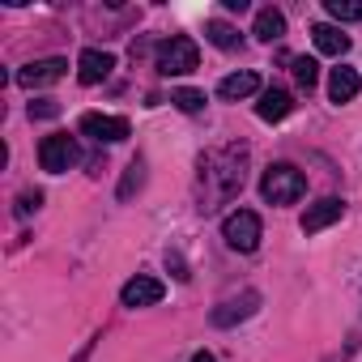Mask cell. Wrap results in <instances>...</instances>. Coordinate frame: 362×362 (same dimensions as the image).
I'll return each instance as SVG.
<instances>
[{"label": "cell", "mask_w": 362, "mask_h": 362, "mask_svg": "<svg viewBox=\"0 0 362 362\" xmlns=\"http://www.w3.org/2000/svg\"><path fill=\"white\" fill-rule=\"evenodd\" d=\"M303 192H307V175L298 166H290V162H273L264 170V179H260V197L269 205H294Z\"/></svg>", "instance_id": "6da1fadb"}, {"label": "cell", "mask_w": 362, "mask_h": 362, "mask_svg": "<svg viewBox=\"0 0 362 362\" xmlns=\"http://www.w3.org/2000/svg\"><path fill=\"white\" fill-rule=\"evenodd\" d=\"M201 64V47L188 35H170L158 43V73L162 77H184Z\"/></svg>", "instance_id": "7a4b0ae2"}, {"label": "cell", "mask_w": 362, "mask_h": 362, "mask_svg": "<svg viewBox=\"0 0 362 362\" xmlns=\"http://www.w3.org/2000/svg\"><path fill=\"white\" fill-rule=\"evenodd\" d=\"M260 214H252V209H235V214H226V222H222V239H226V247H235V252H256L260 247Z\"/></svg>", "instance_id": "3957f363"}, {"label": "cell", "mask_w": 362, "mask_h": 362, "mask_svg": "<svg viewBox=\"0 0 362 362\" xmlns=\"http://www.w3.org/2000/svg\"><path fill=\"white\" fill-rule=\"evenodd\" d=\"M77 158H81V149H77V141H73L69 132H52V136H43V145H39V166H43L47 175H64L69 166H77Z\"/></svg>", "instance_id": "277c9868"}, {"label": "cell", "mask_w": 362, "mask_h": 362, "mask_svg": "<svg viewBox=\"0 0 362 362\" xmlns=\"http://www.w3.org/2000/svg\"><path fill=\"white\" fill-rule=\"evenodd\" d=\"M81 132L86 136H94L98 145H119V141H128V119L124 115H98V111H86L81 115Z\"/></svg>", "instance_id": "5b68a950"}, {"label": "cell", "mask_w": 362, "mask_h": 362, "mask_svg": "<svg viewBox=\"0 0 362 362\" xmlns=\"http://www.w3.org/2000/svg\"><path fill=\"white\" fill-rule=\"evenodd\" d=\"M69 73V60L64 56H47V60H30L26 69H18V86L26 90H39V86H52Z\"/></svg>", "instance_id": "8992f818"}, {"label": "cell", "mask_w": 362, "mask_h": 362, "mask_svg": "<svg viewBox=\"0 0 362 362\" xmlns=\"http://www.w3.org/2000/svg\"><path fill=\"white\" fill-rule=\"evenodd\" d=\"M162 294H166V286L158 281V277H145V273H136L132 281H124V290H119V303L124 307H153V303H162Z\"/></svg>", "instance_id": "52a82bcc"}, {"label": "cell", "mask_w": 362, "mask_h": 362, "mask_svg": "<svg viewBox=\"0 0 362 362\" xmlns=\"http://www.w3.org/2000/svg\"><path fill=\"white\" fill-rule=\"evenodd\" d=\"M111 69H115V56H111V52L86 47L81 60H77V81H81V86H98V81L111 77Z\"/></svg>", "instance_id": "ba28073f"}, {"label": "cell", "mask_w": 362, "mask_h": 362, "mask_svg": "<svg viewBox=\"0 0 362 362\" xmlns=\"http://www.w3.org/2000/svg\"><path fill=\"white\" fill-rule=\"evenodd\" d=\"M341 214H345V201H337V197H324V201L307 205V214H303V235H320L324 226L341 222Z\"/></svg>", "instance_id": "9c48e42d"}, {"label": "cell", "mask_w": 362, "mask_h": 362, "mask_svg": "<svg viewBox=\"0 0 362 362\" xmlns=\"http://www.w3.org/2000/svg\"><path fill=\"white\" fill-rule=\"evenodd\" d=\"M256 307H260V294H256V290H243L239 298H226L222 307H214V324H218V328H235V324L247 320Z\"/></svg>", "instance_id": "30bf717a"}, {"label": "cell", "mask_w": 362, "mask_h": 362, "mask_svg": "<svg viewBox=\"0 0 362 362\" xmlns=\"http://www.w3.org/2000/svg\"><path fill=\"white\" fill-rule=\"evenodd\" d=\"M256 90H260V77H256L252 69H243V73H230V77H222V81H218V98H226V103L252 98Z\"/></svg>", "instance_id": "8fae6325"}, {"label": "cell", "mask_w": 362, "mask_h": 362, "mask_svg": "<svg viewBox=\"0 0 362 362\" xmlns=\"http://www.w3.org/2000/svg\"><path fill=\"white\" fill-rule=\"evenodd\" d=\"M358 90H362V77H358L354 69H345V64H341V69H332V73H328V98H332L337 107H341V103H354V98H358Z\"/></svg>", "instance_id": "7c38bea8"}, {"label": "cell", "mask_w": 362, "mask_h": 362, "mask_svg": "<svg viewBox=\"0 0 362 362\" xmlns=\"http://www.w3.org/2000/svg\"><path fill=\"white\" fill-rule=\"evenodd\" d=\"M294 111V98L286 94V90H277V86H269L264 94H260V103H256V115L264 119V124H277V119H286Z\"/></svg>", "instance_id": "4fadbf2b"}, {"label": "cell", "mask_w": 362, "mask_h": 362, "mask_svg": "<svg viewBox=\"0 0 362 362\" xmlns=\"http://www.w3.org/2000/svg\"><path fill=\"white\" fill-rule=\"evenodd\" d=\"M311 39H315V52H320V56H345V52H349V35H345L341 26H332V22H320V26L311 30Z\"/></svg>", "instance_id": "5bb4252c"}, {"label": "cell", "mask_w": 362, "mask_h": 362, "mask_svg": "<svg viewBox=\"0 0 362 362\" xmlns=\"http://www.w3.org/2000/svg\"><path fill=\"white\" fill-rule=\"evenodd\" d=\"M252 35H256L260 43H277V39L286 35V18H281L277 9H260V13H256V26H252Z\"/></svg>", "instance_id": "9a60e30c"}, {"label": "cell", "mask_w": 362, "mask_h": 362, "mask_svg": "<svg viewBox=\"0 0 362 362\" xmlns=\"http://www.w3.org/2000/svg\"><path fill=\"white\" fill-rule=\"evenodd\" d=\"M205 39L214 43V47H222V52H235L239 43H243V35L230 26V22H222V18H214V22H205Z\"/></svg>", "instance_id": "2e32d148"}, {"label": "cell", "mask_w": 362, "mask_h": 362, "mask_svg": "<svg viewBox=\"0 0 362 362\" xmlns=\"http://www.w3.org/2000/svg\"><path fill=\"white\" fill-rule=\"evenodd\" d=\"M328 18L332 22H362V0H328Z\"/></svg>", "instance_id": "e0dca14e"}, {"label": "cell", "mask_w": 362, "mask_h": 362, "mask_svg": "<svg viewBox=\"0 0 362 362\" xmlns=\"http://www.w3.org/2000/svg\"><path fill=\"white\" fill-rule=\"evenodd\" d=\"M141 184H145V162H141V158H132V162H128V170H124V184H119V201H128L132 192H141Z\"/></svg>", "instance_id": "ac0fdd59"}, {"label": "cell", "mask_w": 362, "mask_h": 362, "mask_svg": "<svg viewBox=\"0 0 362 362\" xmlns=\"http://www.w3.org/2000/svg\"><path fill=\"white\" fill-rule=\"evenodd\" d=\"M294 81H298L303 90H315V81H320V64H315L311 56H298V60H294Z\"/></svg>", "instance_id": "d6986e66"}, {"label": "cell", "mask_w": 362, "mask_h": 362, "mask_svg": "<svg viewBox=\"0 0 362 362\" xmlns=\"http://www.w3.org/2000/svg\"><path fill=\"white\" fill-rule=\"evenodd\" d=\"M170 103H175L179 111H188V115H197V111L205 107V94H201V90H175V94H170Z\"/></svg>", "instance_id": "ffe728a7"}, {"label": "cell", "mask_w": 362, "mask_h": 362, "mask_svg": "<svg viewBox=\"0 0 362 362\" xmlns=\"http://www.w3.org/2000/svg\"><path fill=\"white\" fill-rule=\"evenodd\" d=\"M60 115V103L56 98H39V103H30V119H56Z\"/></svg>", "instance_id": "44dd1931"}, {"label": "cell", "mask_w": 362, "mask_h": 362, "mask_svg": "<svg viewBox=\"0 0 362 362\" xmlns=\"http://www.w3.org/2000/svg\"><path fill=\"white\" fill-rule=\"evenodd\" d=\"M39 205H43V192H39V188H35V192H22V197H18V218H30Z\"/></svg>", "instance_id": "7402d4cb"}, {"label": "cell", "mask_w": 362, "mask_h": 362, "mask_svg": "<svg viewBox=\"0 0 362 362\" xmlns=\"http://www.w3.org/2000/svg\"><path fill=\"white\" fill-rule=\"evenodd\" d=\"M188 362H218V358H214V354H205V349H201V354H192V358H188Z\"/></svg>", "instance_id": "603a6c76"}]
</instances>
